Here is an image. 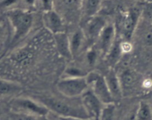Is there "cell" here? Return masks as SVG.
Wrapping results in <instances>:
<instances>
[{
    "mask_svg": "<svg viewBox=\"0 0 152 120\" xmlns=\"http://www.w3.org/2000/svg\"><path fill=\"white\" fill-rule=\"evenodd\" d=\"M36 100L43 104L49 111L57 114L59 117H72L88 119L81 103V105H75L53 96H39Z\"/></svg>",
    "mask_w": 152,
    "mask_h": 120,
    "instance_id": "1",
    "label": "cell"
},
{
    "mask_svg": "<svg viewBox=\"0 0 152 120\" xmlns=\"http://www.w3.org/2000/svg\"><path fill=\"white\" fill-rule=\"evenodd\" d=\"M6 14L14 31L12 43L14 44L29 32L33 24V16L20 9L9 10Z\"/></svg>",
    "mask_w": 152,
    "mask_h": 120,
    "instance_id": "2",
    "label": "cell"
},
{
    "mask_svg": "<svg viewBox=\"0 0 152 120\" xmlns=\"http://www.w3.org/2000/svg\"><path fill=\"white\" fill-rule=\"evenodd\" d=\"M10 106L14 113L26 114L36 117L47 116L50 112L43 104L37 100L30 98H15L11 102Z\"/></svg>",
    "mask_w": 152,
    "mask_h": 120,
    "instance_id": "3",
    "label": "cell"
},
{
    "mask_svg": "<svg viewBox=\"0 0 152 120\" xmlns=\"http://www.w3.org/2000/svg\"><path fill=\"white\" fill-rule=\"evenodd\" d=\"M89 88L85 77H64L57 83V89L61 94L69 99L81 97Z\"/></svg>",
    "mask_w": 152,
    "mask_h": 120,
    "instance_id": "4",
    "label": "cell"
},
{
    "mask_svg": "<svg viewBox=\"0 0 152 120\" xmlns=\"http://www.w3.org/2000/svg\"><path fill=\"white\" fill-rule=\"evenodd\" d=\"M86 79L89 88L100 99L104 105L115 103L107 85L104 76L96 71H93L87 73Z\"/></svg>",
    "mask_w": 152,
    "mask_h": 120,
    "instance_id": "5",
    "label": "cell"
},
{
    "mask_svg": "<svg viewBox=\"0 0 152 120\" xmlns=\"http://www.w3.org/2000/svg\"><path fill=\"white\" fill-rule=\"evenodd\" d=\"M81 103L88 117V119L99 120L104 104L90 88L81 95Z\"/></svg>",
    "mask_w": 152,
    "mask_h": 120,
    "instance_id": "6",
    "label": "cell"
},
{
    "mask_svg": "<svg viewBox=\"0 0 152 120\" xmlns=\"http://www.w3.org/2000/svg\"><path fill=\"white\" fill-rule=\"evenodd\" d=\"M140 10L138 8H131L124 16L122 20V34L126 41L132 38L138 24L140 17Z\"/></svg>",
    "mask_w": 152,
    "mask_h": 120,
    "instance_id": "7",
    "label": "cell"
},
{
    "mask_svg": "<svg viewBox=\"0 0 152 120\" xmlns=\"http://www.w3.org/2000/svg\"><path fill=\"white\" fill-rule=\"evenodd\" d=\"M99 50L106 56L116 41V28L113 24H107L101 32L99 38Z\"/></svg>",
    "mask_w": 152,
    "mask_h": 120,
    "instance_id": "8",
    "label": "cell"
},
{
    "mask_svg": "<svg viewBox=\"0 0 152 120\" xmlns=\"http://www.w3.org/2000/svg\"><path fill=\"white\" fill-rule=\"evenodd\" d=\"M43 19L46 28L53 34L64 32V24L62 18L54 10L46 11L43 14Z\"/></svg>",
    "mask_w": 152,
    "mask_h": 120,
    "instance_id": "9",
    "label": "cell"
},
{
    "mask_svg": "<svg viewBox=\"0 0 152 120\" xmlns=\"http://www.w3.org/2000/svg\"><path fill=\"white\" fill-rule=\"evenodd\" d=\"M104 79L114 102L120 100L123 97V93L119 76L116 72L111 68L104 76Z\"/></svg>",
    "mask_w": 152,
    "mask_h": 120,
    "instance_id": "10",
    "label": "cell"
},
{
    "mask_svg": "<svg viewBox=\"0 0 152 120\" xmlns=\"http://www.w3.org/2000/svg\"><path fill=\"white\" fill-rule=\"evenodd\" d=\"M107 22L102 17L95 16L89 19L86 24V34L90 40H96L99 38L101 32L106 26ZM84 33V34H85Z\"/></svg>",
    "mask_w": 152,
    "mask_h": 120,
    "instance_id": "11",
    "label": "cell"
},
{
    "mask_svg": "<svg viewBox=\"0 0 152 120\" xmlns=\"http://www.w3.org/2000/svg\"><path fill=\"white\" fill-rule=\"evenodd\" d=\"M54 37L58 53L66 59H69L72 58L70 50L69 37L67 34L65 32H61L54 34Z\"/></svg>",
    "mask_w": 152,
    "mask_h": 120,
    "instance_id": "12",
    "label": "cell"
},
{
    "mask_svg": "<svg viewBox=\"0 0 152 120\" xmlns=\"http://www.w3.org/2000/svg\"><path fill=\"white\" fill-rule=\"evenodd\" d=\"M118 76L120 81L124 96V94L127 93V91H128L130 89H132L135 85L137 80V75L131 69H126Z\"/></svg>",
    "mask_w": 152,
    "mask_h": 120,
    "instance_id": "13",
    "label": "cell"
},
{
    "mask_svg": "<svg viewBox=\"0 0 152 120\" xmlns=\"http://www.w3.org/2000/svg\"><path fill=\"white\" fill-rule=\"evenodd\" d=\"M21 90L22 87L17 82L0 78V98L15 95Z\"/></svg>",
    "mask_w": 152,
    "mask_h": 120,
    "instance_id": "14",
    "label": "cell"
},
{
    "mask_svg": "<svg viewBox=\"0 0 152 120\" xmlns=\"http://www.w3.org/2000/svg\"><path fill=\"white\" fill-rule=\"evenodd\" d=\"M84 38H85V34L81 30H77L75 31L69 38L70 50L72 57L78 55L80 50H81V47L84 44Z\"/></svg>",
    "mask_w": 152,
    "mask_h": 120,
    "instance_id": "15",
    "label": "cell"
},
{
    "mask_svg": "<svg viewBox=\"0 0 152 120\" xmlns=\"http://www.w3.org/2000/svg\"><path fill=\"white\" fill-rule=\"evenodd\" d=\"M122 54L123 52L121 48V42L116 40L107 54L105 56L108 65L111 67L116 65L117 63H119Z\"/></svg>",
    "mask_w": 152,
    "mask_h": 120,
    "instance_id": "16",
    "label": "cell"
},
{
    "mask_svg": "<svg viewBox=\"0 0 152 120\" xmlns=\"http://www.w3.org/2000/svg\"><path fill=\"white\" fill-rule=\"evenodd\" d=\"M135 120H152V107L146 101H141L136 109Z\"/></svg>",
    "mask_w": 152,
    "mask_h": 120,
    "instance_id": "17",
    "label": "cell"
},
{
    "mask_svg": "<svg viewBox=\"0 0 152 120\" xmlns=\"http://www.w3.org/2000/svg\"><path fill=\"white\" fill-rule=\"evenodd\" d=\"M102 0H85L84 4V14L88 19L96 16L100 10Z\"/></svg>",
    "mask_w": 152,
    "mask_h": 120,
    "instance_id": "18",
    "label": "cell"
},
{
    "mask_svg": "<svg viewBox=\"0 0 152 120\" xmlns=\"http://www.w3.org/2000/svg\"><path fill=\"white\" fill-rule=\"evenodd\" d=\"M11 59L16 63L22 65H26V63H29L32 59V54L30 51L26 49H21L16 51L11 56Z\"/></svg>",
    "mask_w": 152,
    "mask_h": 120,
    "instance_id": "19",
    "label": "cell"
},
{
    "mask_svg": "<svg viewBox=\"0 0 152 120\" xmlns=\"http://www.w3.org/2000/svg\"><path fill=\"white\" fill-rule=\"evenodd\" d=\"M116 116V105L115 103L104 105L101 112L99 120H115Z\"/></svg>",
    "mask_w": 152,
    "mask_h": 120,
    "instance_id": "20",
    "label": "cell"
},
{
    "mask_svg": "<svg viewBox=\"0 0 152 120\" xmlns=\"http://www.w3.org/2000/svg\"><path fill=\"white\" fill-rule=\"evenodd\" d=\"M64 73L66 74L65 77H85L87 74L82 69L75 66L67 68Z\"/></svg>",
    "mask_w": 152,
    "mask_h": 120,
    "instance_id": "21",
    "label": "cell"
},
{
    "mask_svg": "<svg viewBox=\"0 0 152 120\" xmlns=\"http://www.w3.org/2000/svg\"><path fill=\"white\" fill-rule=\"evenodd\" d=\"M81 4V0H62L63 8L69 13L78 10Z\"/></svg>",
    "mask_w": 152,
    "mask_h": 120,
    "instance_id": "22",
    "label": "cell"
},
{
    "mask_svg": "<svg viewBox=\"0 0 152 120\" xmlns=\"http://www.w3.org/2000/svg\"><path fill=\"white\" fill-rule=\"evenodd\" d=\"M98 59V52L95 48H90L87 50L86 54V60L87 65L90 66H94Z\"/></svg>",
    "mask_w": 152,
    "mask_h": 120,
    "instance_id": "23",
    "label": "cell"
},
{
    "mask_svg": "<svg viewBox=\"0 0 152 120\" xmlns=\"http://www.w3.org/2000/svg\"><path fill=\"white\" fill-rule=\"evenodd\" d=\"M143 42L148 46L152 45V28L148 29L143 36Z\"/></svg>",
    "mask_w": 152,
    "mask_h": 120,
    "instance_id": "24",
    "label": "cell"
},
{
    "mask_svg": "<svg viewBox=\"0 0 152 120\" xmlns=\"http://www.w3.org/2000/svg\"><path fill=\"white\" fill-rule=\"evenodd\" d=\"M17 0H2L0 2V8L5 9V8H9L11 6L17 3Z\"/></svg>",
    "mask_w": 152,
    "mask_h": 120,
    "instance_id": "25",
    "label": "cell"
},
{
    "mask_svg": "<svg viewBox=\"0 0 152 120\" xmlns=\"http://www.w3.org/2000/svg\"><path fill=\"white\" fill-rule=\"evenodd\" d=\"M121 48H122L123 53H129L132 50V45L129 41L125 40L124 42H121Z\"/></svg>",
    "mask_w": 152,
    "mask_h": 120,
    "instance_id": "26",
    "label": "cell"
},
{
    "mask_svg": "<svg viewBox=\"0 0 152 120\" xmlns=\"http://www.w3.org/2000/svg\"><path fill=\"white\" fill-rule=\"evenodd\" d=\"M42 2H43V6L46 8V11L52 10V8H51V7H52V0H42Z\"/></svg>",
    "mask_w": 152,
    "mask_h": 120,
    "instance_id": "27",
    "label": "cell"
},
{
    "mask_svg": "<svg viewBox=\"0 0 152 120\" xmlns=\"http://www.w3.org/2000/svg\"><path fill=\"white\" fill-rule=\"evenodd\" d=\"M59 120H90L87 119L72 118V117H59Z\"/></svg>",
    "mask_w": 152,
    "mask_h": 120,
    "instance_id": "28",
    "label": "cell"
},
{
    "mask_svg": "<svg viewBox=\"0 0 152 120\" xmlns=\"http://www.w3.org/2000/svg\"><path fill=\"white\" fill-rule=\"evenodd\" d=\"M142 86L146 88H150V87L151 86V80H148V79L144 80V82H142Z\"/></svg>",
    "mask_w": 152,
    "mask_h": 120,
    "instance_id": "29",
    "label": "cell"
},
{
    "mask_svg": "<svg viewBox=\"0 0 152 120\" xmlns=\"http://www.w3.org/2000/svg\"><path fill=\"white\" fill-rule=\"evenodd\" d=\"M25 2H26V3H27L28 5H32L34 3L35 0H25Z\"/></svg>",
    "mask_w": 152,
    "mask_h": 120,
    "instance_id": "30",
    "label": "cell"
},
{
    "mask_svg": "<svg viewBox=\"0 0 152 120\" xmlns=\"http://www.w3.org/2000/svg\"><path fill=\"white\" fill-rule=\"evenodd\" d=\"M150 14V15H149V16H150V22H151V25H152V10L150 11V14Z\"/></svg>",
    "mask_w": 152,
    "mask_h": 120,
    "instance_id": "31",
    "label": "cell"
},
{
    "mask_svg": "<svg viewBox=\"0 0 152 120\" xmlns=\"http://www.w3.org/2000/svg\"><path fill=\"white\" fill-rule=\"evenodd\" d=\"M146 1H147L148 3H151V2H152V0H146Z\"/></svg>",
    "mask_w": 152,
    "mask_h": 120,
    "instance_id": "32",
    "label": "cell"
},
{
    "mask_svg": "<svg viewBox=\"0 0 152 120\" xmlns=\"http://www.w3.org/2000/svg\"><path fill=\"white\" fill-rule=\"evenodd\" d=\"M0 37H1V31H0Z\"/></svg>",
    "mask_w": 152,
    "mask_h": 120,
    "instance_id": "33",
    "label": "cell"
}]
</instances>
